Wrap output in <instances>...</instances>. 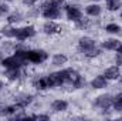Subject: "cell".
I'll list each match as a JSON object with an SVG mask.
<instances>
[{"label":"cell","instance_id":"cell-12","mask_svg":"<svg viewBox=\"0 0 122 121\" xmlns=\"http://www.w3.org/2000/svg\"><path fill=\"white\" fill-rule=\"evenodd\" d=\"M50 108H51L53 113H56V114H61V113L68 111V108H70V103H68L67 100H64V98H56V100L51 101Z\"/></svg>","mask_w":122,"mask_h":121},{"label":"cell","instance_id":"cell-23","mask_svg":"<svg viewBox=\"0 0 122 121\" xmlns=\"http://www.w3.org/2000/svg\"><path fill=\"white\" fill-rule=\"evenodd\" d=\"M70 87H71L72 90H82V88H85V87H87V78H85V76L80 74V76L71 83Z\"/></svg>","mask_w":122,"mask_h":121},{"label":"cell","instance_id":"cell-29","mask_svg":"<svg viewBox=\"0 0 122 121\" xmlns=\"http://www.w3.org/2000/svg\"><path fill=\"white\" fill-rule=\"evenodd\" d=\"M30 118H34V120H50V114H30Z\"/></svg>","mask_w":122,"mask_h":121},{"label":"cell","instance_id":"cell-27","mask_svg":"<svg viewBox=\"0 0 122 121\" xmlns=\"http://www.w3.org/2000/svg\"><path fill=\"white\" fill-rule=\"evenodd\" d=\"M9 13H10V6H9V3L0 0V17H7Z\"/></svg>","mask_w":122,"mask_h":121},{"label":"cell","instance_id":"cell-11","mask_svg":"<svg viewBox=\"0 0 122 121\" xmlns=\"http://www.w3.org/2000/svg\"><path fill=\"white\" fill-rule=\"evenodd\" d=\"M108 84H109V81L107 80V77L104 74L94 76L90 81V87L92 90H105V88H108Z\"/></svg>","mask_w":122,"mask_h":121},{"label":"cell","instance_id":"cell-3","mask_svg":"<svg viewBox=\"0 0 122 121\" xmlns=\"http://www.w3.org/2000/svg\"><path fill=\"white\" fill-rule=\"evenodd\" d=\"M112 103H114V95L111 93H102L99 95H97L92 101L94 107L98 108L99 111L104 110H111L112 108Z\"/></svg>","mask_w":122,"mask_h":121},{"label":"cell","instance_id":"cell-2","mask_svg":"<svg viewBox=\"0 0 122 121\" xmlns=\"http://www.w3.org/2000/svg\"><path fill=\"white\" fill-rule=\"evenodd\" d=\"M64 11H65V19L71 23H77L78 20H81L84 17V13H82V9L78 6V4H74V3H70L62 7Z\"/></svg>","mask_w":122,"mask_h":121},{"label":"cell","instance_id":"cell-34","mask_svg":"<svg viewBox=\"0 0 122 121\" xmlns=\"http://www.w3.org/2000/svg\"><path fill=\"white\" fill-rule=\"evenodd\" d=\"M1 1H6V3H14L16 0H1Z\"/></svg>","mask_w":122,"mask_h":121},{"label":"cell","instance_id":"cell-25","mask_svg":"<svg viewBox=\"0 0 122 121\" xmlns=\"http://www.w3.org/2000/svg\"><path fill=\"white\" fill-rule=\"evenodd\" d=\"M14 50H16V43H13V41H3L0 46V51L3 54H7V56L13 54Z\"/></svg>","mask_w":122,"mask_h":121},{"label":"cell","instance_id":"cell-18","mask_svg":"<svg viewBox=\"0 0 122 121\" xmlns=\"http://www.w3.org/2000/svg\"><path fill=\"white\" fill-rule=\"evenodd\" d=\"M17 27L14 26V24H4V26H1V29H0V34L3 36V37H6V38H16V36H17Z\"/></svg>","mask_w":122,"mask_h":121},{"label":"cell","instance_id":"cell-1","mask_svg":"<svg viewBox=\"0 0 122 121\" xmlns=\"http://www.w3.org/2000/svg\"><path fill=\"white\" fill-rule=\"evenodd\" d=\"M48 57H50V54L44 49H30L29 54H27V61L34 66H41L48 60Z\"/></svg>","mask_w":122,"mask_h":121},{"label":"cell","instance_id":"cell-35","mask_svg":"<svg viewBox=\"0 0 122 121\" xmlns=\"http://www.w3.org/2000/svg\"><path fill=\"white\" fill-rule=\"evenodd\" d=\"M88 1H91V3H99L101 0H88Z\"/></svg>","mask_w":122,"mask_h":121},{"label":"cell","instance_id":"cell-31","mask_svg":"<svg viewBox=\"0 0 122 121\" xmlns=\"http://www.w3.org/2000/svg\"><path fill=\"white\" fill-rule=\"evenodd\" d=\"M24 6H27V7H31V6H34L36 3H38L40 0H20Z\"/></svg>","mask_w":122,"mask_h":121},{"label":"cell","instance_id":"cell-40","mask_svg":"<svg viewBox=\"0 0 122 121\" xmlns=\"http://www.w3.org/2000/svg\"><path fill=\"white\" fill-rule=\"evenodd\" d=\"M105 1H107V0H105Z\"/></svg>","mask_w":122,"mask_h":121},{"label":"cell","instance_id":"cell-24","mask_svg":"<svg viewBox=\"0 0 122 121\" xmlns=\"http://www.w3.org/2000/svg\"><path fill=\"white\" fill-rule=\"evenodd\" d=\"M105 9L111 13H115L118 10L122 9V0H107V4H105Z\"/></svg>","mask_w":122,"mask_h":121},{"label":"cell","instance_id":"cell-9","mask_svg":"<svg viewBox=\"0 0 122 121\" xmlns=\"http://www.w3.org/2000/svg\"><path fill=\"white\" fill-rule=\"evenodd\" d=\"M61 24H58L56 20H46L41 26V31L46 34V36H56V34H60L61 33Z\"/></svg>","mask_w":122,"mask_h":121},{"label":"cell","instance_id":"cell-6","mask_svg":"<svg viewBox=\"0 0 122 121\" xmlns=\"http://www.w3.org/2000/svg\"><path fill=\"white\" fill-rule=\"evenodd\" d=\"M36 34H37L36 27H34L33 24H27V26L19 27L16 40H17V41H27V40H30V38H34Z\"/></svg>","mask_w":122,"mask_h":121},{"label":"cell","instance_id":"cell-7","mask_svg":"<svg viewBox=\"0 0 122 121\" xmlns=\"http://www.w3.org/2000/svg\"><path fill=\"white\" fill-rule=\"evenodd\" d=\"M94 47H97V40L94 37H91V36H81L78 38V51L81 54L92 50Z\"/></svg>","mask_w":122,"mask_h":121},{"label":"cell","instance_id":"cell-21","mask_svg":"<svg viewBox=\"0 0 122 121\" xmlns=\"http://www.w3.org/2000/svg\"><path fill=\"white\" fill-rule=\"evenodd\" d=\"M74 24H75V27L78 30H92L95 27V22H92L91 19H88V17H82L81 20H78Z\"/></svg>","mask_w":122,"mask_h":121},{"label":"cell","instance_id":"cell-20","mask_svg":"<svg viewBox=\"0 0 122 121\" xmlns=\"http://www.w3.org/2000/svg\"><path fill=\"white\" fill-rule=\"evenodd\" d=\"M68 63V56L64 53H56L51 57V66L54 67H64Z\"/></svg>","mask_w":122,"mask_h":121},{"label":"cell","instance_id":"cell-30","mask_svg":"<svg viewBox=\"0 0 122 121\" xmlns=\"http://www.w3.org/2000/svg\"><path fill=\"white\" fill-rule=\"evenodd\" d=\"M114 64H117L118 67H122V54L115 53V56H114Z\"/></svg>","mask_w":122,"mask_h":121},{"label":"cell","instance_id":"cell-33","mask_svg":"<svg viewBox=\"0 0 122 121\" xmlns=\"http://www.w3.org/2000/svg\"><path fill=\"white\" fill-rule=\"evenodd\" d=\"M3 88H4V83L0 80V90H3Z\"/></svg>","mask_w":122,"mask_h":121},{"label":"cell","instance_id":"cell-14","mask_svg":"<svg viewBox=\"0 0 122 121\" xmlns=\"http://www.w3.org/2000/svg\"><path fill=\"white\" fill-rule=\"evenodd\" d=\"M105 77H107V80L108 81H117V80H119V77H121V67H118L117 64H114V66H108V67H105L104 68V73H102Z\"/></svg>","mask_w":122,"mask_h":121},{"label":"cell","instance_id":"cell-39","mask_svg":"<svg viewBox=\"0 0 122 121\" xmlns=\"http://www.w3.org/2000/svg\"><path fill=\"white\" fill-rule=\"evenodd\" d=\"M1 37H3V36H1V34H0V40H1Z\"/></svg>","mask_w":122,"mask_h":121},{"label":"cell","instance_id":"cell-37","mask_svg":"<svg viewBox=\"0 0 122 121\" xmlns=\"http://www.w3.org/2000/svg\"><path fill=\"white\" fill-rule=\"evenodd\" d=\"M119 19H121V20H122V11H121V13H119Z\"/></svg>","mask_w":122,"mask_h":121},{"label":"cell","instance_id":"cell-19","mask_svg":"<svg viewBox=\"0 0 122 121\" xmlns=\"http://www.w3.org/2000/svg\"><path fill=\"white\" fill-rule=\"evenodd\" d=\"M24 14L21 13V11H19V10H16V11H10L9 14H7V17H6V20H7V23L9 24H19V23H21L23 20H24Z\"/></svg>","mask_w":122,"mask_h":121},{"label":"cell","instance_id":"cell-32","mask_svg":"<svg viewBox=\"0 0 122 121\" xmlns=\"http://www.w3.org/2000/svg\"><path fill=\"white\" fill-rule=\"evenodd\" d=\"M117 53L122 54V43H119V46H118V49H117Z\"/></svg>","mask_w":122,"mask_h":121},{"label":"cell","instance_id":"cell-4","mask_svg":"<svg viewBox=\"0 0 122 121\" xmlns=\"http://www.w3.org/2000/svg\"><path fill=\"white\" fill-rule=\"evenodd\" d=\"M0 66H1L3 68H23V67H26L27 64H26L24 61H21L14 53H13V54H9V56L3 57L1 61H0Z\"/></svg>","mask_w":122,"mask_h":121},{"label":"cell","instance_id":"cell-13","mask_svg":"<svg viewBox=\"0 0 122 121\" xmlns=\"http://www.w3.org/2000/svg\"><path fill=\"white\" fill-rule=\"evenodd\" d=\"M47 77V84H48V90H53V88H60L64 86V81L61 78L60 73L58 71H53L50 74L46 76Z\"/></svg>","mask_w":122,"mask_h":121},{"label":"cell","instance_id":"cell-17","mask_svg":"<svg viewBox=\"0 0 122 121\" xmlns=\"http://www.w3.org/2000/svg\"><path fill=\"white\" fill-rule=\"evenodd\" d=\"M119 43H121V41H119L118 38H115V37H109V38L102 40V43H101V49H102L104 51H117Z\"/></svg>","mask_w":122,"mask_h":121},{"label":"cell","instance_id":"cell-22","mask_svg":"<svg viewBox=\"0 0 122 121\" xmlns=\"http://www.w3.org/2000/svg\"><path fill=\"white\" fill-rule=\"evenodd\" d=\"M104 31H105V33H108V34L115 36V34H121V33H122V27L118 24V23L111 22V23H107V24L104 26Z\"/></svg>","mask_w":122,"mask_h":121},{"label":"cell","instance_id":"cell-5","mask_svg":"<svg viewBox=\"0 0 122 121\" xmlns=\"http://www.w3.org/2000/svg\"><path fill=\"white\" fill-rule=\"evenodd\" d=\"M13 101H14V104H17L20 108L26 110L27 107H30L31 104L34 103V95L30 94V93H27V91H21V93H17V94L14 95Z\"/></svg>","mask_w":122,"mask_h":121},{"label":"cell","instance_id":"cell-15","mask_svg":"<svg viewBox=\"0 0 122 121\" xmlns=\"http://www.w3.org/2000/svg\"><path fill=\"white\" fill-rule=\"evenodd\" d=\"M31 86L34 87V90L37 91H46L48 90V84H47V77L46 76H34L31 78Z\"/></svg>","mask_w":122,"mask_h":121},{"label":"cell","instance_id":"cell-16","mask_svg":"<svg viewBox=\"0 0 122 121\" xmlns=\"http://www.w3.org/2000/svg\"><path fill=\"white\" fill-rule=\"evenodd\" d=\"M84 11H85V14H87L88 17L97 19V17H99V16L102 14V6H101L99 3H90V4L85 6Z\"/></svg>","mask_w":122,"mask_h":121},{"label":"cell","instance_id":"cell-8","mask_svg":"<svg viewBox=\"0 0 122 121\" xmlns=\"http://www.w3.org/2000/svg\"><path fill=\"white\" fill-rule=\"evenodd\" d=\"M26 76V71H23L21 68H4V77L10 83H17L23 80Z\"/></svg>","mask_w":122,"mask_h":121},{"label":"cell","instance_id":"cell-28","mask_svg":"<svg viewBox=\"0 0 122 121\" xmlns=\"http://www.w3.org/2000/svg\"><path fill=\"white\" fill-rule=\"evenodd\" d=\"M40 13H41V10H40V9H37V7H33V6H31L30 10L27 11V14H26V16H27L29 19H37Z\"/></svg>","mask_w":122,"mask_h":121},{"label":"cell","instance_id":"cell-38","mask_svg":"<svg viewBox=\"0 0 122 121\" xmlns=\"http://www.w3.org/2000/svg\"><path fill=\"white\" fill-rule=\"evenodd\" d=\"M119 80H121V83H122V74H121V77H119Z\"/></svg>","mask_w":122,"mask_h":121},{"label":"cell","instance_id":"cell-26","mask_svg":"<svg viewBox=\"0 0 122 121\" xmlns=\"http://www.w3.org/2000/svg\"><path fill=\"white\" fill-rule=\"evenodd\" d=\"M112 111H115V113H122V91L114 95Z\"/></svg>","mask_w":122,"mask_h":121},{"label":"cell","instance_id":"cell-36","mask_svg":"<svg viewBox=\"0 0 122 121\" xmlns=\"http://www.w3.org/2000/svg\"><path fill=\"white\" fill-rule=\"evenodd\" d=\"M3 57H4V54H3V53L0 51V61H1V59H3Z\"/></svg>","mask_w":122,"mask_h":121},{"label":"cell","instance_id":"cell-10","mask_svg":"<svg viewBox=\"0 0 122 121\" xmlns=\"http://www.w3.org/2000/svg\"><path fill=\"white\" fill-rule=\"evenodd\" d=\"M40 10H41L40 14L46 20H57V19H60L61 14H62V9L61 7H56V6L44 7V9H40Z\"/></svg>","mask_w":122,"mask_h":121}]
</instances>
